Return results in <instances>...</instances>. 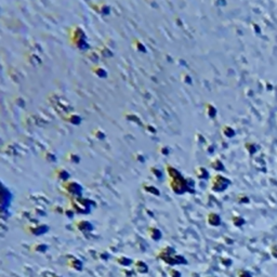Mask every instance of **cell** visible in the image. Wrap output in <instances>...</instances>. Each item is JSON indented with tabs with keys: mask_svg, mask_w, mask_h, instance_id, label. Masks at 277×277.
I'll return each instance as SVG.
<instances>
[{
	"mask_svg": "<svg viewBox=\"0 0 277 277\" xmlns=\"http://www.w3.org/2000/svg\"><path fill=\"white\" fill-rule=\"evenodd\" d=\"M157 258L160 261L167 265L174 266V265H181V264H187V260L180 254L175 253V250L171 247H165L159 250L157 254Z\"/></svg>",
	"mask_w": 277,
	"mask_h": 277,
	"instance_id": "1",
	"label": "cell"
},
{
	"mask_svg": "<svg viewBox=\"0 0 277 277\" xmlns=\"http://www.w3.org/2000/svg\"><path fill=\"white\" fill-rule=\"evenodd\" d=\"M67 266L69 267L70 269L73 271H76V272H80L82 269V263L80 260H78L77 258H74V257H70L67 259Z\"/></svg>",
	"mask_w": 277,
	"mask_h": 277,
	"instance_id": "2",
	"label": "cell"
},
{
	"mask_svg": "<svg viewBox=\"0 0 277 277\" xmlns=\"http://www.w3.org/2000/svg\"><path fill=\"white\" fill-rule=\"evenodd\" d=\"M134 269L136 273H139V274H141V275H144V274L148 273V265L143 261H136L134 263Z\"/></svg>",
	"mask_w": 277,
	"mask_h": 277,
	"instance_id": "3",
	"label": "cell"
},
{
	"mask_svg": "<svg viewBox=\"0 0 277 277\" xmlns=\"http://www.w3.org/2000/svg\"><path fill=\"white\" fill-rule=\"evenodd\" d=\"M168 275L169 277H182V274H181V272H179L178 269H175V268H170L168 271Z\"/></svg>",
	"mask_w": 277,
	"mask_h": 277,
	"instance_id": "4",
	"label": "cell"
},
{
	"mask_svg": "<svg viewBox=\"0 0 277 277\" xmlns=\"http://www.w3.org/2000/svg\"><path fill=\"white\" fill-rule=\"evenodd\" d=\"M238 277H251V274L247 271H240L238 274Z\"/></svg>",
	"mask_w": 277,
	"mask_h": 277,
	"instance_id": "5",
	"label": "cell"
}]
</instances>
